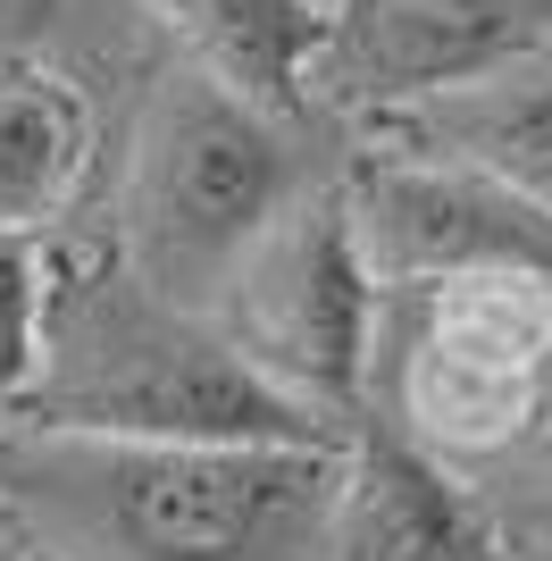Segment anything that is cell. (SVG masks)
I'll return each instance as SVG.
<instances>
[{
  "label": "cell",
  "instance_id": "obj_13",
  "mask_svg": "<svg viewBox=\"0 0 552 561\" xmlns=\"http://www.w3.org/2000/svg\"><path fill=\"white\" fill-rule=\"evenodd\" d=\"M528 436L552 453V360H544V377H536V411H528Z\"/></svg>",
  "mask_w": 552,
  "mask_h": 561
},
{
  "label": "cell",
  "instance_id": "obj_3",
  "mask_svg": "<svg viewBox=\"0 0 552 561\" xmlns=\"http://www.w3.org/2000/svg\"><path fill=\"white\" fill-rule=\"evenodd\" d=\"M285 202V151L260 126V101L227 93L218 76L160 84L126 168V234L135 268L160 294L218 277L268 234Z\"/></svg>",
  "mask_w": 552,
  "mask_h": 561
},
{
  "label": "cell",
  "instance_id": "obj_2",
  "mask_svg": "<svg viewBox=\"0 0 552 561\" xmlns=\"http://www.w3.org/2000/svg\"><path fill=\"white\" fill-rule=\"evenodd\" d=\"M50 436H151V445H335L319 402L285 394L243 344L168 310H101L84 369L50 394Z\"/></svg>",
  "mask_w": 552,
  "mask_h": 561
},
{
  "label": "cell",
  "instance_id": "obj_7",
  "mask_svg": "<svg viewBox=\"0 0 552 561\" xmlns=\"http://www.w3.org/2000/svg\"><path fill=\"white\" fill-rule=\"evenodd\" d=\"M326 561H485L452 486L393 436H368L344 461V494L326 519Z\"/></svg>",
  "mask_w": 552,
  "mask_h": 561
},
{
  "label": "cell",
  "instance_id": "obj_1",
  "mask_svg": "<svg viewBox=\"0 0 552 561\" xmlns=\"http://www.w3.org/2000/svg\"><path fill=\"white\" fill-rule=\"evenodd\" d=\"M344 445L59 436L76 519L117 561H326Z\"/></svg>",
  "mask_w": 552,
  "mask_h": 561
},
{
  "label": "cell",
  "instance_id": "obj_5",
  "mask_svg": "<svg viewBox=\"0 0 552 561\" xmlns=\"http://www.w3.org/2000/svg\"><path fill=\"white\" fill-rule=\"evenodd\" d=\"M368 268L360 227L335 210H294L268 218L243 277H234V344L285 394L319 402V411H360V377H368Z\"/></svg>",
  "mask_w": 552,
  "mask_h": 561
},
{
  "label": "cell",
  "instance_id": "obj_9",
  "mask_svg": "<svg viewBox=\"0 0 552 561\" xmlns=\"http://www.w3.org/2000/svg\"><path fill=\"white\" fill-rule=\"evenodd\" d=\"M418 126L460 168H485L494 185L552 210V76H528V84H436Z\"/></svg>",
  "mask_w": 552,
  "mask_h": 561
},
{
  "label": "cell",
  "instance_id": "obj_11",
  "mask_svg": "<svg viewBox=\"0 0 552 561\" xmlns=\"http://www.w3.org/2000/svg\"><path fill=\"white\" fill-rule=\"evenodd\" d=\"M76 160H84V110L76 93L43 76H9L0 84V227H34L68 202Z\"/></svg>",
  "mask_w": 552,
  "mask_h": 561
},
{
  "label": "cell",
  "instance_id": "obj_6",
  "mask_svg": "<svg viewBox=\"0 0 552 561\" xmlns=\"http://www.w3.org/2000/svg\"><path fill=\"white\" fill-rule=\"evenodd\" d=\"M360 252L377 277H460V268H503L528 260L552 268V210L528 193L494 185L485 168H386L360 193Z\"/></svg>",
  "mask_w": 552,
  "mask_h": 561
},
{
  "label": "cell",
  "instance_id": "obj_10",
  "mask_svg": "<svg viewBox=\"0 0 552 561\" xmlns=\"http://www.w3.org/2000/svg\"><path fill=\"white\" fill-rule=\"evenodd\" d=\"M536 0H377L360 25L368 68L402 76V84H444V76L478 68L494 50L536 34Z\"/></svg>",
  "mask_w": 552,
  "mask_h": 561
},
{
  "label": "cell",
  "instance_id": "obj_8",
  "mask_svg": "<svg viewBox=\"0 0 552 561\" xmlns=\"http://www.w3.org/2000/svg\"><path fill=\"white\" fill-rule=\"evenodd\" d=\"M142 9H160L168 34L202 59V76L260 110H294L310 50H326V18L310 0H142Z\"/></svg>",
  "mask_w": 552,
  "mask_h": 561
},
{
  "label": "cell",
  "instance_id": "obj_4",
  "mask_svg": "<svg viewBox=\"0 0 552 561\" xmlns=\"http://www.w3.org/2000/svg\"><path fill=\"white\" fill-rule=\"evenodd\" d=\"M544 360H552V268L503 260V268L436 277L427 328L402 360V420L427 445L494 453L510 436H528Z\"/></svg>",
  "mask_w": 552,
  "mask_h": 561
},
{
  "label": "cell",
  "instance_id": "obj_12",
  "mask_svg": "<svg viewBox=\"0 0 552 561\" xmlns=\"http://www.w3.org/2000/svg\"><path fill=\"white\" fill-rule=\"evenodd\" d=\"M43 369V277L18 227H0V402L25 394Z\"/></svg>",
  "mask_w": 552,
  "mask_h": 561
}]
</instances>
